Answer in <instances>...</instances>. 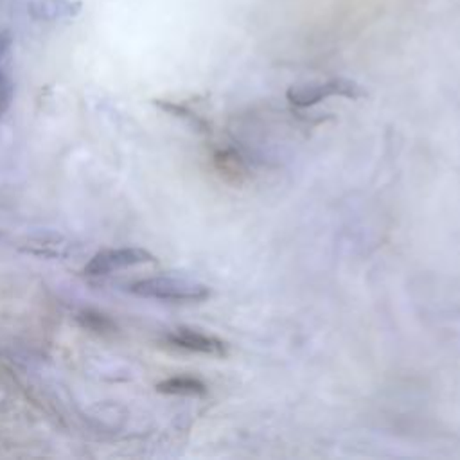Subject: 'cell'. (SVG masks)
I'll return each mask as SVG.
<instances>
[{"label":"cell","instance_id":"cell-1","mask_svg":"<svg viewBox=\"0 0 460 460\" xmlns=\"http://www.w3.org/2000/svg\"><path fill=\"white\" fill-rule=\"evenodd\" d=\"M128 288L137 296L171 302H203L210 296L208 286L183 277H146L131 282Z\"/></svg>","mask_w":460,"mask_h":460},{"label":"cell","instance_id":"cell-2","mask_svg":"<svg viewBox=\"0 0 460 460\" xmlns=\"http://www.w3.org/2000/svg\"><path fill=\"white\" fill-rule=\"evenodd\" d=\"M336 95L347 97V99H361L367 95V92L356 81H350L345 77H332L327 81L291 86L286 93L288 101L298 108H307L327 97H336Z\"/></svg>","mask_w":460,"mask_h":460},{"label":"cell","instance_id":"cell-3","mask_svg":"<svg viewBox=\"0 0 460 460\" xmlns=\"http://www.w3.org/2000/svg\"><path fill=\"white\" fill-rule=\"evenodd\" d=\"M155 262V255L138 246H122V248H106L97 252L84 266V273L88 275H108L111 271H119L129 266Z\"/></svg>","mask_w":460,"mask_h":460},{"label":"cell","instance_id":"cell-4","mask_svg":"<svg viewBox=\"0 0 460 460\" xmlns=\"http://www.w3.org/2000/svg\"><path fill=\"white\" fill-rule=\"evenodd\" d=\"M165 341L171 347L189 350V352H198V354H207V356H217L225 358L228 356V345L221 338L203 332L194 327H176L165 336Z\"/></svg>","mask_w":460,"mask_h":460},{"label":"cell","instance_id":"cell-5","mask_svg":"<svg viewBox=\"0 0 460 460\" xmlns=\"http://www.w3.org/2000/svg\"><path fill=\"white\" fill-rule=\"evenodd\" d=\"M13 95V38L9 31L0 29V119L9 111Z\"/></svg>","mask_w":460,"mask_h":460},{"label":"cell","instance_id":"cell-6","mask_svg":"<svg viewBox=\"0 0 460 460\" xmlns=\"http://www.w3.org/2000/svg\"><path fill=\"white\" fill-rule=\"evenodd\" d=\"M156 392L167 395L199 397L207 394V385L194 376H172L156 385Z\"/></svg>","mask_w":460,"mask_h":460},{"label":"cell","instance_id":"cell-7","mask_svg":"<svg viewBox=\"0 0 460 460\" xmlns=\"http://www.w3.org/2000/svg\"><path fill=\"white\" fill-rule=\"evenodd\" d=\"M214 160H216V165H217L219 172H223L225 176H228V178H232L235 181H239L244 176V172H246L243 158L235 151H232V149L217 151L214 155Z\"/></svg>","mask_w":460,"mask_h":460},{"label":"cell","instance_id":"cell-8","mask_svg":"<svg viewBox=\"0 0 460 460\" xmlns=\"http://www.w3.org/2000/svg\"><path fill=\"white\" fill-rule=\"evenodd\" d=\"M79 322L86 327V329H92V331H97V332H111L115 331V323L102 313H97V311H83L79 316Z\"/></svg>","mask_w":460,"mask_h":460},{"label":"cell","instance_id":"cell-9","mask_svg":"<svg viewBox=\"0 0 460 460\" xmlns=\"http://www.w3.org/2000/svg\"><path fill=\"white\" fill-rule=\"evenodd\" d=\"M61 2H40L38 5L31 7V13L36 18H59V16H70L74 11L70 9V4H65V7H59Z\"/></svg>","mask_w":460,"mask_h":460}]
</instances>
